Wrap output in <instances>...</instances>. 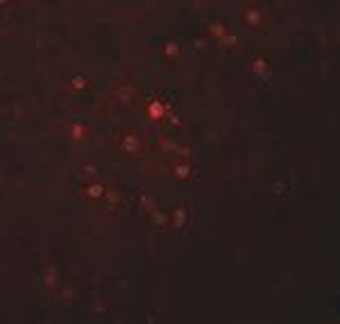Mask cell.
Masks as SVG:
<instances>
[{"instance_id": "30bf717a", "label": "cell", "mask_w": 340, "mask_h": 324, "mask_svg": "<svg viewBox=\"0 0 340 324\" xmlns=\"http://www.w3.org/2000/svg\"><path fill=\"white\" fill-rule=\"evenodd\" d=\"M207 32L213 36V39H218V41H220L222 36L229 34V32H227V28H225L220 21H211V23H209V25H207Z\"/></svg>"}, {"instance_id": "2e32d148", "label": "cell", "mask_w": 340, "mask_h": 324, "mask_svg": "<svg viewBox=\"0 0 340 324\" xmlns=\"http://www.w3.org/2000/svg\"><path fill=\"white\" fill-rule=\"evenodd\" d=\"M220 46H225V48H234V46H236V36H234V34L222 36V39H220Z\"/></svg>"}, {"instance_id": "7a4b0ae2", "label": "cell", "mask_w": 340, "mask_h": 324, "mask_svg": "<svg viewBox=\"0 0 340 324\" xmlns=\"http://www.w3.org/2000/svg\"><path fill=\"white\" fill-rule=\"evenodd\" d=\"M113 100H116V105L120 107H132L136 100H139V86L130 84V82H120V84L113 86V91H111Z\"/></svg>"}, {"instance_id": "8fae6325", "label": "cell", "mask_w": 340, "mask_h": 324, "mask_svg": "<svg viewBox=\"0 0 340 324\" xmlns=\"http://www.w3.org/2000/svg\"><path fill=\"white\" fill-rule=\"evenodd\" d=\"M170 222H173L175 229H181L184 222H186V209H184V206H177V209L170 213Z\"/></svg>"}, {"instance_id": "3957f363", "label": "cell", "mask_w": 340, "mask_h": 324, "mask_svg": "<svg viewBox=\"0 0 340 324\" xmlns=\"http://www.w3.org/2000/svg\"><path fill=\"white\" fill-rule=\"evenodd\" d=\"M241 21L252 30H259L265 23V12L257 5H247V7L241 9Z\"/></svg>"}, {"instance_id": "4fadbf2b", "label": "cell", "mask_w": 340, "mask_h": 324, "mask_svg": "<svg viewBox=\"0 0 340 324\" xmlns=\"http://www.w3.org/2000/svg\"><path fill=\"white\" fill-rule=\"evenodd\" d=\"M173 172H175L177 179H188L191 172H193V168H191V163H177V166L173 168Z\"/></svg>"}, {"instance_id": "52a82bcc", "label": "cell", "mask_w": 340, "mask_h": 324, "mask_svg": "<svg viewBox=\"0 0 340 324\" xmlns=\"http://www.w3.org/2000/svg\"><path fill=\"white\" fill-rule=\"evenodd\" d=\"M163 57H166V62H177L181 57V46L177 41H168L163 46Z\"/></svg>"}, {"instance_id": "8992f818", "label": "cell", "mask_w": 340, "mask_h": 324, "mask_svg": "<svg viewBox=\"0 0 340 324\" xmlns=\"http://www.w3.org/2000/svg\"><path fill=\"white\" fill-rule=\"evenodd\" d=\"M147 218H150V225L157 227V229H163V227L170 225V216L166 211H161V209H152L147 213Z\"/></svg>"}, {"instance_id": "6da1fadb", "label": "cell", "mask_w": 340, "mask_h": 324, "mask_svg": "<svg viewBox=\"0 0 340 324\" xmlns=\"http://www.w3.org/2000/svg\"><path fill=\"white\" fill-rule=\"evenodd\" d=\"M118 150L120 154L130 156V159H141L146 154V143H143V139L134 129H125L118 139Z\"/></svg>"}, {"instance_id": "277c9868", "label": "cell", "mask_w": 340, "mask_h": 324, "mask_svg": "<svg viewBox=\"0 0 340 324\" xmlns=\"http://www.w3.org/2000/svg\"><path fill=\"white\" fill-rule=\"evenodd\" d=\"M173 111V107L170 105H166V102H161V100H147V107H146V116L152 123H161V120L166 118L168 113Z\"/></svg>"}, {"instance_id": "ac0fdd59", "label": "cell", "mask_w": 340, "mask_h": 324, "mask_svg": "<svg viewBox=\"0 0 340 324\" xmlns=\"http://www.w3.org/2000/svg\"><path fill=\"white\" fill-rule=\"evenodd\" d=\"M272 190H275V193H286V186H284V184H275Z\"/></svg>"}, {"instance_id": "9a60e30c", "label": "cell", "mask_w": 340, "mask_h": 324, "mask_svg": "<svg viewBox=\"0 0 340 324\" xmlns=\"http://www.w3.org/2000/svg\"><path fill=\"white\" fill-rule=\"evenodd\" d=\"M254 71H257L259 75L263 73L265 77L270 75V68H268V62H265V59H261V57H259V59H254Z\"/></svg>"}, {"instance_id": "9c48e42d", "label": "cell", "mask_w": 340, "mask_h": 324, "mask_svg": "<svg viewBox=\"0 0 340 324\" xmlns=\"http://www.w3.org/2000/svg\"><path fill=\"white\" fill-rule=\"evenodd\" d=\"M41 286L46 290H55L57 286H59V277H57V272H52V270L41 272Z\"/></svg>"}, {"instance_id": "7c38bea8", "label": "cell", "mask_w": 340, "mask_h": 324, "mask_svg": "<svg viewBox=\"0 0 340 324\" xmlns=\"http://www.w3.org/2000/svg\"><path fill=\"white\" fill-rule=\"evenodd\" d=\"M70 84H73V89H75V91H86V89H89V77H86V75H82V73H77V75H73Z\"/></svg>"}, {"instance_id": "e0dca14e", "label": "cell", "mask_w": 340, "mask_h": 324, "mask_svg": "<svg viewBox=\"0 0 340 324\" xmlns=\"http://www.w3.org/2000/svg\"><path fill=\"white\" fill-rule=\"evenodd\" d=\"M104 198L109 200L111 204H116V202L120 200V195H118V193H113V190H107V195H104Z\"/></svg>"}, {"instance_id": "5bb4252c", "label": "cell", "mask_w": 340, "mask_h": 324, "mask_svg": "<svg viewBox=\"0 0 340 324\" xmlns=\"http://www.w3.org/2000/svg\"><path fill=\"white\" fill-rule=\"evenodd\" d=\"M139 202H141V206H143V209H146L147 213L152 211V209H157V202H154V198H150L147 193H143V195H141Z\"/></svg>"}, {"instance_id": "5b68a950", "label": "cell", "mask_w": 340, "mask_h": 324, "mask_svg": "<svg viewBox=\"0 0 340 324\" xmlns=\"http://www.w3.org/2000/svg\"><path fill=\"white\" fill-rule=\"evenodd\" d=\"M107 184L104 182H97V179H93V182H89L86 186H84V198L86 200H93V202H97V200H104V195H107Z\"/></svg>"}, {"instance_id": "ba28073f", "label": "cell", "mask_w": 340, "mask_h": 324, "mask_svg": "<svg viewBox=\"0 0 340 324\" xmlns=\"http://www.w3.org/2000/svg\"><path fill=\"white\" fill-rule=\"evenodd\" d=\"M70 134L75 141H84L86 136H89V123H84V120H75L73 127H70Z\"/></svg>"}]
</instances>
